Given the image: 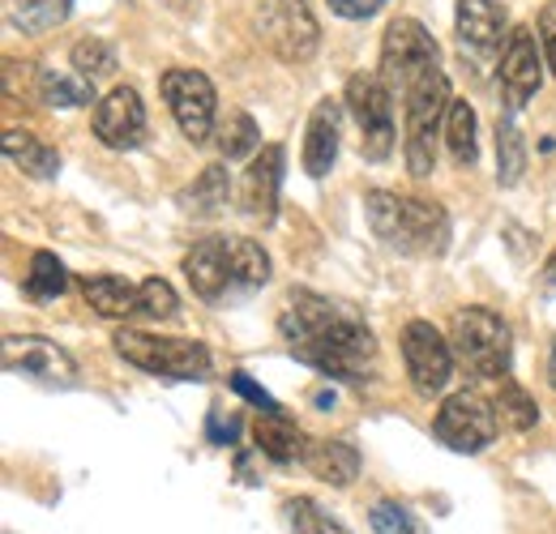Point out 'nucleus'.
Returning <instances> with one entry per match:
<instances>
[{
    "mask_svg": "<svg viewBox=\"0 0 556 534\" xmlns=\"http://www.w3.org/2000/svg\"><path fill=\"white\" fill-rule=\"evenodd\" d=\"M278 334L300 364H308L326 381L364 385L372 377L377 338L348 304H334L317 291H291L287 308L278 317Z\"/></svg>",
    "mask_w": 556,
    "mask_h": 534,
    "instance_id": "nucleus-1",
    "label": "nucleus"
},
{
    "mask_svg": "<svg viewBox=\"0 0 556 534\" xmlns=\"http://www.w3.org/2000/svg\"><path fill=\"white\" fill-rule=\"evenodd\" d=\"M364 214L372 236L403 257H441L450 249V214L437 201L377 189L364 198Z\"/></svg>",
    "mask_w": 556,
    "mask_h": 534,
    "instance_id": "nucleus-2",
    "label": "nucleus"
},
{
    "mask_svg": "<svg viewBox=\"0 0 556 534\" xmlns=\"http://www.w3.org/2000/svg\"><path fill=\"white\" fill-rule=\"evenodd\" d=\"M450 346L454 355L467 364L471 377L480 381H501L509 377V359H514V338L509 326L492 313V308H458L454 321H450Z\"/></svg>",
    "mask_w": 556,
    "mask_h": 534,
    "instance_id": "nucleus-3",
    "label": "nucleus"
},
{
    "mask_svg": "<svg viewBox=\"0 0 556 534\" xmlns=\"http://www.w3.org/2000/svg\"><path fill=\"white\" fill-rule=\"evenodd\" d=\"M454 94H450V77L441 68L424 73L416 86L403 90V116H407V171L424 180L437 167V134L441 120L450 112Z\"/></svg>",
    "mask_w": 556,
    "mask_h": 534,
    "instance_id": "nucleus-4",
    "label": "nucleus"
},
{
    "mask_svg": "<svg viewBox=\"0 0 556 534\" xmlns=\"http://www.w3.org/2000/svg\"><path fill=\"white\" fill-rule=\"evenodd\" d=\"M112 346L125 364H134L150 377H167V381H206L210 377V351L193 338H154L141 330H116Z\"/></svg>",
    "mask_w": 556,
    "mask_h": 534,
    "instance_id": "nucleus-5",
    "label": "nucleus"
},
{
    "mask_svg": "<svg viewBox=\"0 0 556 534\" xmlns=\"http://www.w3.org/2000/svg\"><path fill=\"white\" fill-rule=\"evenodd\" d=\"M253 22H257L262 43L282 65H304L317 56L321 30H317V17L304 0H257Z\"/></svg>",
    "mask_w": 556,
    "mask_h": 534,
    "instance_id": "nucleus-6",
    "label": "nucleus"
},
{
    "mask_svg": "<svg viewBox=\"0 0 556 534\" xmlns=\"http://www.w3.org/2000/svg\"><path fill=\"white\" fill-rule=\"evenodd\" d=\"M348 112L359 125V150L368 163H386L394 154V90L381 73H355L348 81Z\"/></svg>",
    "mask_w": 556,
    "mask_h": 534,
    "instance_id": "nucleus-7",
    "label": "nucleus"
},
{
    "mask_svg": "<svg viewBox=\"0 0 556 534\" xmlns=\"http://www.w3.org/2000/svg\"><path fill=\"white\" fill-rule=\"evenodd\" d=\"M441 68V48L416 17H394L381 39V81L390 90L416 86L424 73Z\"/></svg>",
    "mask_w": 556,
    "mask_h": 534,
    "instance_id": "nucleus-8",
    "label": "nucleus"
},
{
    "mask_svg": "<svg viewBox=\"0 0 556 534\" xmlns=\"http://www.w3.org/2000/svg\"><path fill=\"white\" fill-rule=\"evenodd\" d=\"M496 428H501L496 406L488 398H480L476 390L450 394V398L441 402L437 419H432L437 441L445 449H454V454H480V449H488L496 441Z\"/></svg>",
    "mask_w": 556,
    "mask_h": 534,
    "instance_id": "nucleus-9",
    "label": "nucleus"
},
{
    "mask_svg": "<svg viewBox=\"0 0 556 534\" xmlns=\"http://www.w3.org/2000/svg\"><path fill=\"white\" fill-rule=\"evenodd\" d=\"M163 99H167V107H172V116H176V125H180V134L189 137L193 145H202L214 137V81H210L202 68H167L163 73Z\"/></svg>",
    "mask_w": 556,
    "mask_h": 534,
    "instance_id": "nucleus-10",
    "label": "nucleus"
},
{
    "mask_svg": "<svg viewBox=\"0 0 556 534\" xmlns=\"http://www.w3.org/2000/svg\"><path fill=\"white\" fill-rule=\"evenodd\" d=\"M403 364H407V377H412L419 398H432V394H441L450 385L454 346L437 334L432 321H407V330H403Z\"/></svg>",
    "mask_w": 556,
    "mask_h": 534,
    "instance_id": "nucleus-11",
    "label": "nucleus"
},
{
    "mask_svg": "<svg viewBox=\"0 0 556 534\" xmlns=\"http://www.w3.org/2000/svg\"><path fill=\"white\" fill-rule=\"evenodd\" d=\"M540 81H544L540 43H535V35H531L527 26H518V30H509L505 52H501V90H505V107H509V112L527 107V103L535 99Z\"/></svg>",
    "mask_w": 556,
    "mask_h": 534,
    "instance_id": "nucleus-12",
    "label": "nucleus"
},
{
    "mask_svg": "<svg viewBox=\"0 0 556 534\" xmlns=\"http://www.w3.org/2000/svg\"><path fill=\"white\" fill-rule=\"evenodd\" d=\"M94 137L108 150H138L146 141V103L134 86H116L94 107Z\"/></svg>",
    "mask_w": 556,
    "mask_h": 534,
    "instance_id": "nucleus-13",
    "label": "nucleus"
},
{
    "mask_svg": "<svg viewBox=\"0 0 556 534\" xmlns=\"http://www.w3.org/2000/svg\"><path fill=\"white\" fill-rule=\"evenodd\" d=\"M4 368L13 377H30L43 385H73V377H77L73 359L48 338H9L4 342Z\"/></svg>",
    "mask_w": 556,
    "mask_h": 534,
    "instance_id": "nucleus-14",
    "label": "nucleus"
},
{
    "mask_svg": "<svg viewBox=\"0 0 556 534\" xmlns=\"http://www.w3.org/2000/svg\"><path fill=\"white\" fill-rule=\"evenodd\" d=\"M282 167H287V150L282 145H262V154H253V163L244 171V189H240V205H244L249 218L275 223Z\"/></svg>",
    "mask_w": 556,
    "mask_h": 534,
    "instance_id": "nucleus-15",
    "label": "nucleus"
},
{
    "mask_svg": "<svg viewBox=\"0 0 556 534\" xmlns=\"http://www.w3.org/2000/svg\"><path fill=\"white\" fill-rule=\"evenodd\" d=\"M185 278L193 287L198 300L218 304L231 287V257H227V236H210L202 244H193V253L185 257Z\"/></svg>",
    "mask_w": 556,
    "mask_h": 534,
    "instance_id": "nucleus-16",
    "label": "nucleus"
},
{
    "mask_svg": "<svg viewBox=\"0 0 556 534\" xmlns=\"http://www.w3.org/2000/svg\"><path fill=\"white\" fill-rule=\"evenodd\" d=\"M339 129H343V112L334 99H321L308 116V129H304V171L313 180L330 176L334 171V158H339Z\"/></svg>",
    "mask_w": 556,
    "mask_h": 534,
    "instance_id": "nucleus-17",
    "label": "nucleus"
},
{
    "mask_svg": "<svg viewBox=\"0 0 556 534\" xmlns=\"http://www.w3.org/2000/svg\"><path fill=\"white\" fill-rule=\"evenodd\" d=\"M253 441H257V454H266L278 467L300 462L308 454L304 449V432L295 428V419L287 410H262L257 423H253Z\"/></svg>",
    "mask_w": 556,
    "mask_h": 534,
    "instance_id": "nucleus-18",
    "label": "nucleus"
},
{
    "mask_svg": "<svg viewBox=\"0 0 556 534\" xmlns=\"http://www.w3.org/2000/svg\"><path fill=\"white\" fill-rule=\"evenodd\" d=\"M505 30V9L496 0H458V39L471 52H496Z\"/></svg>",
    "mask_w": 556,
    "mask_h": 534,
    "instance_id": "nucleus-19",
    "label": "nucleus"
},
{
    "mask_svg": "<svg viewBox=\"0 0 556 534\" xmlns=\"http://www.w3.org/2000/svg\"><path fill=\"white\" fill-rule=\"evenodd\" d=\"M4 158H9L17 171H26L30 180H52V176L61 171V154H56L43 137L30 134V129H9V134H4Z\"/></svg>",
    "mask_w": 556,
    "mask_h": 534,
    "instance_id": "nucleus-20",
    "label": "nucleus"
},
{
    "mask_svg": "<svg viewBox=\"0 0 556 534\" xmlns=\"http://www.w3.org/2000/svg\"><path fill=\"white\" fill-rule=\"evenodd\" d=\"M81 295L99 317H134L138 313V287H129L116 274H86L81 278Z\"/></svg>",
    "mask_w": 556,
    "mask_h": 534,
    "instance_id": "nucleus-21",
    "label": "nucleus"
},
{
    "mask_svg": "<svg viewBox=\"0 0 556 534\" xmlns=\"http://www.w3.org/2000/svg\"><path fill=\"white\" fill-rule=\"evenodd\" d=\"M304 467L313 470L321 483H330V487H348L351 479L359 474V449L351 441H317L304 454Z\"/></svg>",
    "mask_w": 556,
    "mask_h": 534,
    "instance_id": "nucleus-22",
    "label": "nucleus"
},
{
    "mask_svg": "<svg viewBox=\"0 0 556 534\" xmlns=\"http://www.w3.org/2000/svg\"><path fill=\"white\" fill-rule=\"evenodd\" d=\"M35 99L48 107H86L94 103V81L73 73H56V68H35Z\"/></svg>",
    "mask_w": 556,
    "mask_h": 534,
    "instance_id": "nucleus-23",
    "label": "nucleus"
},
{
    "mask_svg": "<svg viewBox=\"0 0 556 534\" xmlns=\"http://www.w3.org/2000/svg\"><path fill=\"white\" fill-rule=\"evenodd\" d=\"M227 257H231V287L236 291H257L270 282V253L257 240L227 236Z\"/></svg>",
    "mask_w": 556,
    "mask_h": 534,
    "instance_id": "nucleus-24",
    "label": "nucleus"
},
{
    "mask_svg": "<svg viewBox=\"0 0 556 534\" xmlns=\"http://www.w3.org/2000/svg\"><path fill=\"white\" fill-rule=\"evenodd\" d=\"M522 171H527V141H522V129L514 125V112L505 107V116L496 120V185L514 189Z\"/></svg>",
    "mask_w": 556,
    "mask_h": 534,
    "instance_id": "nucleus-25",
    "label": "nucleus"
},
{
    "mask_svg": "<svg viewBox=\"0 0 556 534\" xmlns=\"http://www.w3.org/2000/svg\"><path fill=\"white\" fill-rule=\"evenodd\" d=\"M445 150L458 167H476L480 141H476V107L467 99H454L445 112Z\"/></svg>",
    "mask_w": 556,
    "mask_h": 534,
    "instance_id": "nucleus-26",
    "label": "nucleus"
},
{
    "mask_svg": "<svg viewBox=\"0 0 556 534\" xmlns=\"http://www.w3.org/2000/svg\"><path fill=\"white\" fill-rule=\"evenodd\" d=\"M227 198H231L227 167L214 163V167H206V171L180 193V205H185V214H193V218H210V214H218V209L227 205Z\"/></svg>",
    "mask_w": 556,
    "mask_h": 534,
    "instance_id": "nucleus-27",
    "label": "nucleus"
},
{
    "mask_svg": "<svg viewBox=\"0 0 556 534\" xmlns=\"http://www.w3.org/2000/svg\"><path fill=\"white\" fill-rule=\"evenodd\" d=\"M492 406H496L501 428H509V432H527V428L540 423V406H535V398L514 377H501V394H496Z\"/></svg>",
    "mask_w": 556,
    "mask_h": 534,
    "instance_id": "nucleus-28",
    "label": "nucleus"
},
{
    "mask_svg": "<svg viewBox=\"0 0 556 534\" xmlns=\"http://www.w3.org/2000/svg\"><path fill=\"white\" fill-rule=\"evenodd\" d=\"M73 13V0H17L9 4V22L26 35H43L52 26H61Z\"/></svg>",
    "mask_w": 556,
    "mask_h": 534,
    "instance_id": "nucleus-29",
    "label": "nucleus"
},
{
    "mask_svg": "<svg viewBox=\"0 0 556 534\" xmlns=\"http://www.w3.org/2000/svg\"><path fill=\"white\" fill-rule=\"evenodd\" d=\"M65 287H70V274L56 262V253H35L30 257V269L22 278V291L30 300H56V295H65Z\"/></svg>",
    "mask_w": 556,
    "mask_h": 534,
    "instance_id": "nucleus-30",
    "label": "nucleus"
},
{
    "mask_svg": "<svg viewBox=\"0 0 556 534\" xmlns=\"http://www.w3.org/2000/svg\"><path fill=\"white\" fill-rule=\"evenodd\" d=\"M257 145H262V129H257V120H253L249 112H227V120L218 125V150H223V158H227V163H236V158L253 154Z\"/></svg>",
    "mask_w": 556,
    "mask_h": 534,
    "instance_id": "nucleus-31",
    "label": "nucleus"
},
{
    "mask_svg": "<svg viewBox=\"0 0 556 534\" xmlns=\"http://www.w3.org/2000/svg\"><path fill=\"white\" fill-rule=\"evenodd\" d=\"M287 526L291 534H351L339 518H330L317 500H308V496H295V500H287Z\"/></svg>",
    "mask_w": 556,
    "mask_h": 534,
    "instance_id": "nucleus-32",
    "label": "nucleus"
},
{
    "mask_svg": "<svg viewBox=\"0 0 556 534\" xmlns=\"http://www.w3.org/2000/svg\"><path fill=\"white\" fill-rule=\"evenodd\" d=\"M73 68L81 73V77H90V81H99V77H108V73H116V48L108 43V39H81V43H73Z\"/></svg>",
    "mask_w": 556,
    "mask_h": 534,
    "instance_id": "nucleus-33",
    "label": "nucleus"
},
{
    "mask_svg": "<svg viewBox=\"0 0 556 534\" xmlns=\"http://www.w3.org/2000/svg\"><path fill=\"white\" fill-rule=\"evenodd\" d=\"M176 308H180V300H176L172 282H163V278H146V282L138 287L141 317H150V321H167V317H176Z\"/></svg>",
    "mask_w": 556,
    "mask_h": 534,
    "instance_id": "nucleus-34",
    "label": "nucleus"
},
{
    "mask_svg": "<svg viewBox=\"0 0 556 534\" xmlns=\"http://www.w3.org/2000/svg\"><path fill=\"white\" fill-rule=\"evenodd\" d=\"M368 522H372L377 534H424L416 513L407 505H399V500H377L372 513H368Z\"/></svg>",
    "mask_w": 556,
    "mask_h": 534,
    "instance_id": "nucleus-35",
    "label": "nucleus"
},
{
    "mask_svg": "<svg viewBox=\"0 0 556 534\" xmlns=\"http://www.w3.org/2000/svg\"><path fill=\"white\" fill-rule=\"evenodd\" d=\"M236 436H240V415L210 410V419H206V441H210V445H236Z\"/></svg>",
    "mask_w": 556,
    "mask_h": 534,
    "instance_id": "nucleus-36",
    "label": "nucleus"
},
{
    "mask_svg": "<svg viewBox=\"0 0 556 534\" xmlns=\"http://www.w3.org/2000/svg\"><path fill=\"white\" fill-rule=\"evenodd\" d=\"M227 381H231V390H236L240 398H249L253 406H262V410H282V406H278V402L270 398L262 385H253V381H249V372H231Z\"/></svg>",
    "mask_w": 556,
    "mask_h": 534,
    "instance_id": "nucleus-37",
    "label": "nucleus"
},
{
    "mask_svg": "<svg viewBox=\"0 0 556 534\" xmlns=\"http://www.w3.org/2000/svg\"><path fill=\"white\" fill-rule=\"evenodd\" d=\"M330 9H334L339 17H348V22H364V17L381 13L386 0H330Z\"/></svg>",
    "mask_w": 556,
    "mask_h": 534,
    "instance_id": "nucleus-38",
    "label": "nucleus"
},
{
    "mask_svg": "<svg viewBox=\"0 0 556 534\" xmlns=\"http://www.w3.org/2000/svg\"><path fill=\"white\" fill-rule=\"evenodd\" d=\"M540 43H544L548 68L556 73V0H548V4H544V13H540Z\"/></svg>",
    "mask_w": 556,
    "mask_h": 534,
    "instance_id": "nucleus-39",
    "label": "nucleus"
},
{
    "mask_svg": "<svg viewBox=\"0 0 556 534\" xmlns=\"http://www.w3.org/2000/svg\"><path fill=\"white\" fill-rule=\"evenodd\" d=\"M540 291L556 300V253L548 257V262H544V269H540Z\"/></svg>",
    "mask_w": 556,
    "mask_h": 534,
    "instance_id": "nucleus-40",
    "label": "nucleus"
},
{
    "mask_svg": "<svg viewBox=\"0 0 556 534\" xmlns=\"http://www.w3.org/2000/svg\"><path fill=\"white\" fill-rule=\"evenodd\" d=\"M167 9H176V13H193L198 9V0H163Z\"/></svg>",
    "mask_w": 556,
    "mask_h": 534,
    "instance_id": "nucleus-41",
    "label": "nucleus"
},
{
    "mask_svg": "<svg viewBox=\"0 0 556 534\" xmlns=\"http://www.w3.org/2000/svg\"><path fill=\"white\" fill-rule=\"evenodd\" d=\"M548 385L556 390V342H553V355H548Z\"/></svg>",
    "mask_w": 556,
    "mask_h": 534,
    "instance_id": "nucleus-42",
    "label": "nucleus"
}]
</instances>
